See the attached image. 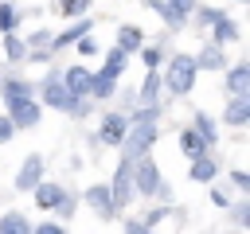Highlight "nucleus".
Returning <instances> with one entry per match:
<instances>
[{
	"instance_id": "nucleus-1",
	"label": "nucleus",
	"mask_w": 250,
	"mask_h": 234,
	"mask_svg": "<svg viewBox=\"0 0 250 234\" xmlns=\"http://www.w3.org/2000/svg\"><path fill=\"white\" fill-rule=\"evenodd\" d=\"M156 144V125L152 121H133L125 129V140H121V152H125V164L129 160H145V152Z\"/></svg>"
},
{
	"instance_id": "nucleus-2",
	"label": "nucleus",
	"mask_w": 250,
	"mask_h": 234,
	"mask_svg": "<svg viewBox=\"0 0 250 234\" xmlns=\"http://www.w3.org/2000/svg\"><path fill=\"white\" fill-rule=\"evenodd\" d=\"M195 86V58L191 55H176L168 66V90L172 94H188Z\"/></svg>"
},
{
	"instance_id": "nucleus-3",
	"label": "nucleus",
	"mask_w": 250,
	"mask_h": 234,
	"mask_svg": "<svg viewBox=\"0 0 250 234\" xmlns=\"http://www.w3.org/2000/svg\"><path fill=\"white\" fill-rule=\"evenodd\" d=\"M43 101H47V105H55V109H66V113H74V109H78V101L66 94V86H62V74H59V70H51V74H47V82H43Z\"/></svg>"
},
{
	"instance_id": "nucleus-4",
	"label": "nucleus",
	"mask_w": 250,
	"mask_h": 234,
	"mask_svg": "<svg viewBox=\"0 0 250 234\" xmlns=\"http://www.w3.org/2000/svg\"><path fill=\"white\" fill-rule=\"evenodd\" d=\"M133 195H164L160 172L152 160H137V176H133Z\"/></svg>"
},
{
	"instance_id": "nucleus-5",
	"label": "nucleus",
	"mask_w": 250,
	"mask_h": 234,
	"mask_svg": "<svg viewBox=\"0 0 250 234\" xmlns=\"http://www.w3.org/2000/svg\"><path fill=\"white\" fill-rule=\"evenodd\" d=\"M62 86H66V94L78 101V98H86V94H90V86H94V74H90L86 66H70V70L62 74Z\"/></svg>"
},
{
	"instance_id": "nucleus-6",
	"label": "nucleus",
	"mask_w": 250,
	"mask_h": 234,
	"mask_svg": "<svg viewBox=\"0 0 250 234\" xmlns=\"http://www.w3.org/2000/svg\"><path fill=\"white\" fill-rule=\"evenodd\" d=\"M43 183V160L39 156H23V168L16 176V191H35Z\"/></svg>"
},
{
	"instance_id": "nucleus-7",
	"label": "nucleus",
	"mask_w": 250,
	"mask_h": 234,
	"mask_svg": "<svg viewBox=\"0 0 250 234\" xmlns=\"http://www.w3.org/2000/svg\"><path fill=\"white\" fill-rule=\"evenodd\" d=\"M109 199H113V211H117V207H125V203L133 199V168H129V164H121V168H117L113 187H109Z\"/></svg>"
},
{
	"instance_id": "nucleus-8",
	"label": "nucleus",
	"mask_w": 250,
	"mask_h": 234,
	"mask_svg": "<svg viewBox=\"0 0 250 234\" xmlns=\"http://www.w3.org/2000/svg\"><path fill=\"white\" fill-rule=\"evenodd\" d=\"M12 113H8V121H12V129H31V125H39V105L35 101H16V105H8Z\"/></svg>"
},
{
	"instance_id": "nucleus-9",
	"label": "nucleus",
	"mask_w": 250,
	"mask_h": 234,
	"mask_svg": "<svg viewBox=\"0 0 250 234\" xmlns=\"http://www.w3.org/2000/svg\"><path fill=\"white\" fill-rule=\"evenodd\" d=\"M125 129H129L125 113H109V117L102 121V140H105V144H121V140H125Z\"/></svg>"
},
{
	"instance_id": "nucleus-10",
	"label": "nucleus",
	"mask_w": 250,
	"mask_h": 234,
	"mask_svg": "<svg viewBox=\"0 0 250 234\" xmlns=\"http://www.w3.org/2000/svg\"><path fill=\"white\" fill-rule=\"evenodd\" d=\"M86 207H90V211H98L102 218H109V214H113V199H109V187L94 183V187L86 191Z\"/></svg>"
},
{
	"instance_id": "nucleus-11",
	"label": "nucleus",
	"mask_w": 250,
	"mask_h": 234,
	"mask_svg": "<svg viewBox=\"0 0 250 234\" xmlns=\"http://www.w3.org/2000/svg\"><path fill=\"white\" fill-rule=\"evenodd\" d=\"M227 90L234 98H250V66H230L227 70Z\"/></svg>"
},
{
	"instance_id": "nucleus-12",
	"label": "nucleus",
	"mask_w": 250,
	"mask_h": 234,
	"mask_svg": "<svg viewBox=\"0 0 250 234\" xmlns=\"http://www.w3.org/2000/svg\"><path fill=\"white\" fill-rule=\"evenodd\" d=\"M62 199H66V191L55 187V183H39V187H35V203H39L43 211H59Z\"/></svg>"
},
{
	"instance_id": "nucleus-13",
	"label": "nucleus",
	"mask_w": 250,
	"mask_h": 234,
	"mask_svg": "<svg viewBox=\"0 0 250 234\" xmlns=\"http://www.w3.org/2000/svg\"><path fill=\"white\" fill-rule=\"evenodd\" d=\"M219 66H227L223 47H219V43H207V47L199 51V58H195V70H219Z\"/></svg>"
},
{
	"instance_id": "nucleus-14",
	"label": "nucleus",
	"mask_w": 250,
	"mask_h": 234,
	"mask_svg": "<svg viewBox=\"0 0 250 234\" xmlns=\"http://www.w3.org/2000/svg\"><path fill=\"white\" fill-rule=\"evenodd\" d=\"M246 117H250V98H230L223 121H227V125H246Z\"/></svg>"
},
{
	"instance_id": "nucleus-15",
	"label": "nucleus",
	"mask_w": 250,
	"mask_h": 234,
	"mask_svg": "<svg viewBox=\"0 0 250 234\" xmlns=\"http://www.w3.org/2000/svg\"><path fill=\"white\" fill-rule=\"evenodd\" d=\"M0 234H31V222L20 214V211H8L0 218Z\"/></svg>"
},
{
	"instance_id": "nucleus-16",
	"label": "nucleus",
	"mask_w": 250,
	"mask_h": 234,
	"mask_svg": "<svg viewBox=\"0 0 250 234\" xmlns=\"http://www.w3.org/2000/svg\"><path fill=\"white\" fill-rule=\"evenodd\" d=\"M156 94H160V78H156V70H148V78L141 86V109H156Z\"/></svg>"
},
{
	"instance_id": "nucleus-17",
	"label": "nucleus",
	"mask_w": 250,
	"mask_h": 234,
	"mask_svg": "<svg viewBox=\"0 0 250 234\" xmlns=\"http://www.w3.org/2000/svg\"><path fill=\"white\" fill-rule=\"evenodd\" d=\"M4 98H8V105H16V101H31V86L20 82V78H8V82H4Z\"/></svg>"
},
{
	"instance_id": "nucleus-18",
	"label": "nucleus",
	"mask_w": 250,
	"mask_h": 234,
	"mask_svg": "<svg viewBox=\"0 0 250 234\" xmlns=\"http://www.w3.org/2000/svg\"><path fill=\"white\" fill-rule=\"evenodd\" d=\"M234 39H238V23L227 20V16H219V20H215V43L223 47V43H234Z\"/></svg>"
},
{
	"instance_id": "nucleus-19",
	"label": "nucleus",
	"mask_w": 250,
	"mask_h": 234,
	"mask_svg": "<svg viewBox=\"0 0 250 234\" xmlns=\"http://www.w3.org/2000/svg\"><path fill=\"white\" fill-rule=\"evenodd\" d=\"M137 47H141V27H133V23L121 27V35H117V51L129 55V51H137Z\"/></svg>"
},
{
	"instance_id": "nucleus-20",
	"label": "nucleus",
	"mask_w": 250,
	"mask_h": 234,
	"mask_svg": "<svg viewBox=\"0 0 250 234\" xmlns=\"http://www.w3.org/2000/svg\"><path fill=\"white\" fill-rule=\"evenodd\" d=\"M125 58H129V55H121V51H117V47H113V51H109V55H105V66H102V70H98V74H105V78H113V82H117V74H121V70H125Z\"/></svg>"
},
{
	"instance_id": "nucleus-21",
	"label": "nucleus",
	"mask_w": 250,
	"mask_h": 234,
	"mask_svg": "<svg viewBox=\"0 0 250 234\" xmlns=\"http://www.w3.org/2000/svg\"><path fill=\"white\" fill-rule=\"evenodd\" d=\"M188 176H191V179H199V183H207V179H215V176H219V160H195Z\"/></svg>"
},
{
	"instance_id": "nucleus-22",
	"label": "nucleus",
	"mask_w": 250,
	"mask_h": 234,
	"mask_svg": "<svg viewBox=\"0 0 250 234\" xmlns=\"http://www.w3.org/2000/svg\"><path fill=\"white\" fill-rule=\"evenodd\" d=\"M180 148H184L188 156L203 152V140H199V133H195V129H184V133H180Z\"/></svg>"
},
{
	"instance_id": "nucleus-23",
	"label": "nucleus",
	"mask_w": 250,
	"mask_h": 234,
	"mask_svg": "<svg viewBox=\"0 0 250 234\" xmlns=\"http://www.w3.org/2000/svg\"><path fill=\"white\" fill-rule=\"evenodd\" d=\"M78 35H86V23H74V27H66L62 35H55V39H51V47H62V43H78Z\"/></svg>"
},
{
	"instance_id": "nucleus-24",
	"label": "nucleus",
	"mask_w": 250,
	"mask_h": 234,
	"mask_svg": "<svg viewBox=\"0 0 250 234\" xmlns=\"http://www.w3.org/2000/svg\"><path fill=\"white\" fill-rule=\"evenodd\" d=\"M55 8H59V16H82L90 8V0H59Z\"/></svg>"
},
{
	"instance_id": "nucleus-25",
	"label": "nucleus",
	"mask_w": 250,
	"mask_h": 234,
	"mask_svg": "<svg viewBox=\"0 0 250 234\" xmlns=\"http://www.w3.org/2000/svg\"><path fill=\"white\" fill-rule=\"evenodd\" d=\"M90 94H94V98H109V94H113V78H105V74H94V86H90Z\"/></svg>"
},
{
	"instance_id": "nucleus-26",
	"label": "nucleus",
	"mask_w": 250,
	"mask_h": 234,
	"mask_svg": "<svg viewBox=\"0 0 250 234\" xmlns=\"http://www.w3.org/2000/svg\"><path fill=\"white\" fill-rule=\"evenodd\" d=\"M148 8H152V12H160V16H164V20L172 23V27H180V23H184V16H176V12H172V8L164 4V0H148Z\"/></svg>"
},
{
	"instance_id": "nucleus-27",
	"label": "nucleus",
	"mask_w": 250,
	"mask_h": 234,
	"mask_svg": "<svg viewBox=\"0 0 250 234\" xmlns=\"http://www.w3.org/2000/svg\"><path fill=\"white\" fill-rule=\"evenodd\" d=\"M12 27H16V8H12V4H0V31L8 35Z\"/></svg>"
},
{
	"instance_id": "nucleus-28",
	"label": "nucleus",
	"mask_w": 250,
	"mask_h": 234,
	"mask_svg": "<svg viewBox=\"0 0 250 234\" xmlns=\"http://www.w3.org/2000/svg\"><path fill=\"white\" fill-rule=\"evenodd\" d=\"M4 51H8V58H23V43L16 35H4Z\"/></svg>"
},
{
	"instance_id": "nucleus-29",
	"label": "nucleus",
	"mask_w": 250,
	"mask_h": 234,
	"mask_svg": "<svg viewBox=\"0 0 250 234\" xmlns=\"http://www.w3.org/2000/svg\"><path fill=\"white\" fill-rule=\"evenodd\" d=\"M141 58H145V66H148V70H156V66H160V47H145V51H141Z\"/></svg>"
},
{
	"instance_id": "nucleus-30",
	"label": "nucleus",
	"mask_w": 250,
	"mask_h": 234,
	"mask_svg": "<svg viewBox=\"0 0 250 234\" xmlns=\"http://www.w3.org/2000/svg\"><path fill=\"white\" fill-rule=\"evenodd\" d=\"M164 4H168V8L176 12V16H188V12L195 8V0H164Z\"/></svg>"
},
{
	"instance_id": "nucleus-31",
	"label": "nucleus",
	"mask_w": 250,
	"mask_h": 234,
	"mask_svg": "<svg viewBox=\"0 0 250 234\" xmlns=\"http://www.w3.org/2000/svg\"><path fill=\"white\" fill-rule=\"evenodd\" d=\"M31 234H66L59 222H43V226H31Z\"/></svg>"
},
{
	"instance_id": "nucleus-32",
	"label": "nucleus",
	"mask_w": 250,
	"mask_h": 234,
	"mask_svg": "<svg viewBox=\"0 0 250 234\" xmlns=\"http://www.w3.org/2000/svg\"><path fill=\"white\" fill-rule=\"evenodd\" d=\"M125 234H156V230H148L145 222H125Z\"/></svg>"
},
{
	"instance_id": "nucleus-33",
	"label": "nucleus",
	"mask_w": 250,
	"mask_h": 234,
	"mask_svg": "<svg viewBox=\"0 0 250 234\" xmlns=\"http://www.w3.org/2000/svg\"><path fill=\"white\" fill-rule=\"evenodd\" d=\"M12 133H16V129H12V121H8V117H0V144H4V140H12Z\"/></svg>"
},
{
	"instance_id": "nucleus-34",
	"label": "nucleus",
	"mask_w": 250,
	"mask_h": 234,
	"mask_svg": "<svg viewBox=\"0 0 250 234\" xmlns=\"http://www.w3.org/2000/svg\"><path fill=\"white\" fill-rule=\"evenodd\" d=\"M78 51H82V55H94L98 43H94V39H78Z\"/></svg>"
},
{
	"instance_id": "nucleus-35",
	"label": "nucleus",
	"mask_w": 250,
	"mask_h": 234,
	"mask_svg": "<svg viewBox=\"0 0 250 234\" xmlns=\"http://www.w3.org/2000/svg\"><path fill=\"white\" fill-rule=\"evenodd\" d=\"M230 179H234V187H242V191H246V187H250V176H246V172H234V176H230Z\"/></svg>"
},
{
	"instance_id": "nucleus-36",
	"label": "nucleus",
	"mask_w": 250,
	"mask_h": 234,
	"mask_svg": "<svg viewBox=\"0 0 250 234\" xmlns=\"http://www.w3.org/2000/svg\"><path fill=\"white\" fill-rule=\"evenodd\" d=\"M211 203H215V207H227L230 199H227V191H219V187H215V191H211Z\"/></svg>"
},
{
	"instance_id": "nucleus-37",
	"label": "nucleus",
	"mask_w": 250,
	"mask_h": 234,
	"mask_svg": "<svg viewBox=\"0 0 250 234\" xmlns=\"http://www.w3.org/2000/svg\"><path fill=\"white\" fill-rule=\"evenodd\" d=\"M246 218H250V207L238 203V207H234V222H246Z\"/></svg>"
}]
</instances>
